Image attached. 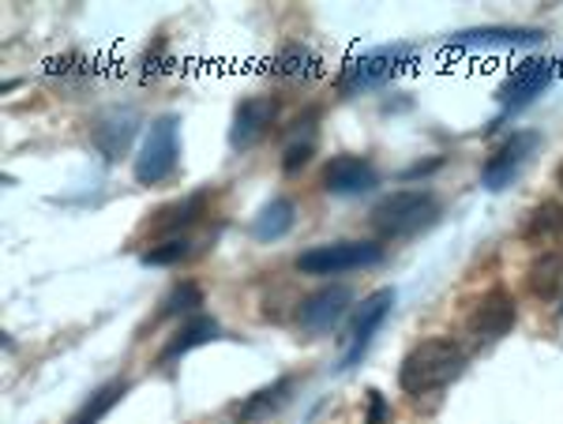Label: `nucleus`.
<instances>
[{
    "mask_svg": "<svg viewBox=\"0 0 563 424\" xmlns=\"http://www.w3.org/2000/svg\"><path fill=\"white\" fill-rule=\"evenodd\" d=\"M462 368H466V349L455 338H424L406 354L402 368H398V387L421 399V394H432L459 380Z\"/></svg>",
    "mask_w": 563,
    "mask_h": 424,
    "instance_id": "nucleus-1",
    "label": "nucleus"
},
{
    "mask_svg": "<svg viewBox=\"0 0 563 424\" xmlns=\"http://www.w3.org/2000/svg\"><path fill=\"white\" fill-rule=\"evenodd\" d=\"M435 219H440V203H435L432 192H390L372 207L368 225L376 237L402 241V237H413V233L429 230Z\"/></svg>",
    "mask_w": 563,
    "mask_h": 424,
    "instance_id": "nucleus-2",
    "label": "nucleus"
},
{
    "mask_svg": "<svg viewBox=\"0 0 563 424\" xmlns=\"http://www.w3.org/2000/svg\"><path fill=\"white\" fill-rule=\"evenodd\" d=\"M413 60H417V45H410V42L379 45V49H368L342 65L339 90L342 94H361V90H372V87L387 83V79H395L398 71H406Z\"/></svg>",
    "mask_w": 563,
    "mask_h": 424,
    "instance_id": "nucleus-3",
    "label": "nucleus"
},
{
    "mask_svg": "<svg viewBox=\"0 0 563 424\" xmlns=\"http://www.w3.org/2000/svg\"><path fill=\"white\" fill-rule=\"evenodd\" d=\"M177 166H180V121L174 113H166L147 129V140H143L140 155H135V180L143 188L166 185L177 174Z\"/></svg>",
    "mask_w": 563,
    "mask_h": 424,
    "instance_id": "nucleus-4",
    "label": "nucleus"
},
{
    "mask_svg": "<svg viewBox=\"0 0 563 424\" xmlns=\"http://www.w3.org/2000/svg\"><path fill=\"white\" fill-rule=\"evenodd\" d=\"M384 264V245H372V241H334V245H316L297 256V270L301 275H346V270L361 267H379Z\"/></svg>",
    "mask_w": 563,
    "mask_h": 424,
    "instance_id": "nucleus-5",
    "label": "nucleus"
},
{
    "mask_svg": "<svg viewBox=\"0 0 563 424\" xmlns=\"http://www.w3.org/2000/svg\"><path fill=\"white\" fill-rule=\"evenodd\" d=\"M538 147H541V135L538 132L507 135V140L499 143L493 155H488L485 169H481V185H485L488 192H504V188L522 174L526 161L533 158V150H538Z\"/></svg>",
    "mask_w": 563,
    "mask_h": 424,
    "instance_id": "nucleus-6",
    "label": "nucleus"
},
{
    "mask_svg": "<svg viewBox=\"0 0 563 424\" xmlns=\"http://www.w3.org/2000/svg\"><path fill=\"white\" fill-rule=\"evenodd\" d=\"M515 320H519L515 297L507 293L504 286H496V290H488L474 304V312H470V320H466V331H470V338H474L477 346H493V342H499L507 331L515 327Z\"/></svg>",
    "mask_w": 563,
    "mask_h": 424,
    "instance_id": "nucleus-7",
    "label": "nucleus"
},
{
    "mask_svg": "<svg viewBox=\"0 0 563 424\" xmlns=\"http://www.w3.org/2000/svg\"><path fill=\"white\" fill-rule=\"evenodd\" d=\"M390 309H395V290H376L365 304H361L357 315H353V323H350L346 354H342V365H339V368H353L361 357L368 354L372 338H376V331L387 323Z\"/></svg>",
    "mask_w": 563,
    "mask_h": 424,
    "instance_id": "nucleus-8",
    "label": "nucleus"
},
{
    "mask_svg": "<svg viewBox=\"0 0 563 424\" xmlns=\"http://www.w3.org/2000/svg\"><path fill=\"white\" fill-rule=\"evenodd\" d=\"M135 135H140V113L124 110V105H113V110L98 113L95 124H90V140H95L98 155L106 161H121L129 155Z\"/></svg>",
    "mask_w": 563,
    "mask_h": 424,
    "instance_id": "nucleus-9",
    "label": "nucleus"
},
{
    "mask_svg": "<svg viewBox=\"0 0 563 424\" xmlns=\"http://www.w3.org/2000/svg\"><path fill=\"white\" fill-rule=\"evenodd\" d=\"M278 98L275 94H252L244 98L238 105V113H233V124H230V147L233 150H249L256 147V143L275 129L278 121Z\"/></svg>",
    "mask_w": 563,
    "mask_h": 424,
    "instance_id": "nucleus-10",
    "label": "nucleus"
},
{
    "mask_svg": "<svg viewBox=\"0 0 563 424\" xmlns=\"http://www.w3.org/2000/svg\"><path fill=\"white\" fill-rule=\"evenodd\" d=\"M350 304H353L350 286H323V290L305 297L297 320H301V327L308 331V335H323V331H331L334 323L350 312Z\"/></svg>",
    "mask_w": 563,
    "mask_h": 424,
    "instance_id": "nucleus-11",
    "label": "nucleus"
},
{
    "mask_svg": "<svg viewBox=\"0 0 563 424\" xmlns=\"http://www.w3.org/2000/svg\"><path fill=\"white\" fill-rule=\"evenodd\" d=\"M379 185V174L361 155H334L323 166V188L331 196H365Z\"/></svg>",
    "mask_w": 563,
    "mask_h": 424,
    "instance_id": "nucleus-12",
    "label": "nucleus"
},
{
    "mask_svg": "<svg viewBox=\"0 0 563 424\" xmlns=\"http://www.w3.org/2000/svg\"><path fill=\"white\" fill-rule=\"evenodd\" d=\"M549 83H552V60L530 57L507 76V83L496 90V98L504 110H522V105H530Z\"/></svg>",
    "mask_w": 563,
    "mask_h": 424,
    "instance_id": "nucleus-13",
    "label": "nucleus"
},
{
    "mask_svg": "<svg viewBox=\"0 0 563 424\" xmlns=\"http://www.w3.org/2000/svg\"><path fill=\"white\" fill-rule=\"evenodd\" d=\"M294 387H297L294 376H282V380L267 383L263 391L249 394V399H244V402L238 405V421H241V424H260V421L275 417V413L286 410L289 399H294Z\"/></svg>",
    "mask_w": 563,
    "mask_h": 424,
    "instance_id": "nucleus-14",
    "label": "nucleus"
},
{
    "mask_svg": "<svg viewBox=\"0 0 563 424\" xmlns=\"http://www.w3.org/2000/svg\"><path fill=\"white\" fill-rule=\"evenodd\" d=\"M222 338V327H218V320H211V315H192V320L185 323V327L177 331L174 338H169V346L162 349V365H169V360L192 354L196 346H207V342Z\"/></svg>",
    "mask_w": 563,
    "mask_h": 424,
    "instance_id": "nucleus-15",
    "label": "nucleus"
},
{
    "mask_svg": "<svg viewBox=\"0 0 563 424\" xmlns=\"http://www.w3.org/2000/svg\"><path fill=\"white\" fill-rule=\"evenodd\" d=\"M294 222H297V207H294V200L278 196V200H271V203L256 214V222H252V237L263 241V245H275V241H282L289 230H294Z\"/></svg>",
    "mask_w": 563,
    "mask_h": 424,
    "instance_id": "nucleus-16",
    "label": "nucleus"
},
{
    "mask_svg": "<svg viewBox=\"0 0 563 424\" xmlns=\"http://www.w3.org/2000/svg\"><path fill=\"white\" fill-rule=\"evenodd\" d=\"M271 71H275L278 79H308L320 71V57H316L305 42H286L275 53V60H271Z\"/></svg>",
    "mask_w": 563,
    "mask_h": 424,
    "instance_id": "nucleus-17",
    "label": "nucleus"
},
{
    "mask_svg": "<svg viewBox=\"0 0 563 424\" xmlns=\"http://www.w3.org/2000/svg\"><path fill=\"white\" fill-rule=\"evenodd\" d=\"M544 38L541 31H515V26H481V31H462L451 38V45H538Z\"/></svg>",
    "mask_w": 563,
    "mask_h": 424,
    "instance_id": "nucleus-18",
    "label": "nucleus"
},
{
    "mask_svg": "<svg viewBox=\"0 0 563 424\" xmlns=\"http://www.w3.org/2000/svg\"><path fill=\"white\" fill-rule=\"evenodd\" d=\"M530 290L541 301H556L563 290V256L556 252H544L538 264L530 267Z\"/></svg>",
    "mask_w": 563,
    "mask_h": 424,
    "instance_id": "nucleus-19",
    "label": "nucleus"
},
{
    "mask_svg": "<svg viewBox=\"0 0 563 424\" xmlns=\"http://www.w3.org/2000/svg\"><path fill=\"white\" fill-rule=\"evenodd\" d=\"M203 207H207V196L203 192L188 196V200H180L174 207H166V211H158V219H154V230L177 233V230H185V225H196L199 214H203Z\"/></svg>",
    "mask_w": 563,
    "mask_h": 424,
    "instance_id": "nucleus-20",
    "label": "nucleus"
},
{
    "mask_svg": "<svg viewBox=\"0 0 563 424\" xmlns=\"http://www.w3.org/2000/svg\"><path fill=\"white\" fill-rule=\"evenodd\" d=\"M121 394H129V383H121V380H117V383H106L102 391L90 394L84 410H79L76 417H71V424H98L109 410H113L117 402H121Z\"/></svg>",
    "mask_w": 563,
    "mask_h": 424,
    "instance_id": "nucleus-21",
    "label": "nucleus"
},
{
    "mask_svg": "<svg viewBox=\"0 0 563 424\" xmlns=\"http://www.w3.org/2000/svg\"><path fill=\"white\" fill-rule=\"evenodd\" d=\"M560 230H563V207L560 203H541V207H533L522 237L526 241H549V237H556Z\"/></svg>",
    "mask_w": 563,
    "mask_h": 424,
    "instance_id": "nucleus-22",
    "label": "nucleus"
},
{
    "mask_svg": "<svg viewBox=\"0 0 563 424\" xmlns=\"http://www.w3.org/2000/svg\"><path fill=\"white\" fill-rule=\"evenodd\" d=\"M203 304V290L196 282H177L174 293L162 301V315H185V312H196Z\"/></svg>",
    "mask_w": 563,
    "mask_h": 424,
    "instance_id": "nucleus-23",
    "label": "nucleus"
},
{
    "mask_svg": "<svg viewBox=\"0 0 563 424\" xmlns=\"http://www.w3.org/2000/svg\"><path fill=\"white\" fill-rule=\"evenodd\" d=\"M192 252V241L188 237H174L166 245H154L151 252H143V267H174Z\"/></svg>",
    "mask_w": 563,
    "mask_h": 424,
    "instance_id": "nucleus-24",
    "label": "nucleus"
},
{
    "mask_svg": "<svg viewBox=\"0 0 563 424\" xmlns=\"http://www.w3.org/2000/svg\"><path fill=\"white\" fill-rule=\"evenodd\" d=\"M294 135L297 140H289L286 155H282V169H286V174H297V169H301L316 150V135H301V129H297Z\"/></svg>",
    "mask_w": 563,
    "mask_h": 424,
    "instance_id": "nucleus-25",
    "label": "nucleus"
},
{
    "mask_svg": "<svg viewBox=\"0 0 563 424\" xmlns=\"http://www.w3.org/2000/svg\"><path fill=\"white\" fill-rule=\"evenodd\" d=\"M368 413H365V424H387V399L379 391H368Z\"/></svg>",
    "mask_w": 563,
    "mask_h": 424,
    "instance_id": "nucleus-26",
    "label": "nucleus"
},
{
    "mask_svg": "<svg viewBox=\"0 0 563 424\" xmlns=\"http://www.w3.org/2000/svg\"><path fill=\"white\" fill-rule=\"evenodd\" d=\"M440 166V161H421V166H413V169H406V180L410 177H424V174H432V169Z\"/></svg>",
    "mask_w": 563,
    "mask_h": 424,
    "instance_id": "nucleus-27",
    "label": "nucleus"
},
{
    "mask_svg": "<svg viewBox=\"0 0 563 424\" xmlns=\"http://www.w3.org/2000/svg\"><path fill=\"white\" fill-rule=\"evenodd\" d=\"M556 185L563 188V161H560V166H556Z\"/></svg>",
    "mask_w": 563,
    "mask_h": 424,
    "instance_id": "nucleus-28",
    "label": "nucleus"
},
{
    "mask_svg": "<svg viewBox=\"0 0 563 424\" xmlns=\"http://www.w3.org/2000/svg\"><path fill=\"white\" fill-rule=\"evenodd\" d=\"M560 312H563V309H560Z\"/></svg>",
    "mask_w": 563,
    "mask_h": 424,
    "instance_id": "nucleus-29",
    "label": "nucleus"
}]
</instances>
